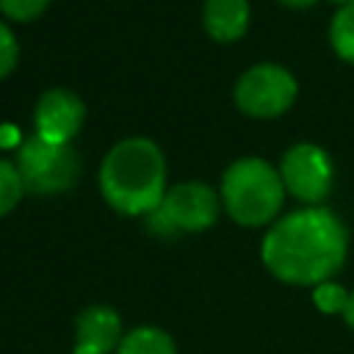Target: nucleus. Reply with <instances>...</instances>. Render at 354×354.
<instances>
[{"instance_id":"nucleus-1","label":"nucleus","mask_w":354,"mask_h":354,"mask_svg":"<svg viewBox=\"0 0 354 354\" xmlns=\"http://www.w3.org/2000/svg\"><path fill=\"white\" fill-rule=\"evenodd\" d=\"M348 252L343 221L318 205L279 216L260 243L263 266L288 285H321L332 279Z\"/></svg>"},{"instance_id":"nucleus-2","label":"nucleus","mask_w":354,"mask_h":354,"mask_svg":"<svg viewBox=\"0 0 354 354\" xmlns=\"http://www.w3.org/2000/svg\"><path fill=\"white\" fill-rule=\"evenodd\" d=\"M100 191L116 213L149 216L169 191L160 147L144 136L113 144L100 166Z\"/></svg>"},{"instance_id":"nucleus-3","label":"nucleus","mask_w":354,"mask_h":354,"mask_svg":"<svg viewBox=\"0 0 354 354\" xmlns=\"http://www.w3.org/2000/svg\"><path fill=\"white\" fill-rule=\"evenodd\" d=\"M285 194L288 191L282 185L279 169L263 158H241L230 163L218 191L221 207L241 227H263L277 221Z\"/></svg>"},{"instance_id":"nucleus-4","label":"nucleus","mask_w":354,"mask_h":354,"mask_svg":"<svg viewBox=\"0 0 354 354\" xmlns=\"http://www.w3.org/2000/svg\"><path fill=\"white\" fill-rule=\"evenodd\" d=\"M218 210H221V196L210 185L191 180V183L171 185L163 194L160 205L144 218L155 235L166 238V235L207 230L218 218Z\"/></svg>"},{"instance_id":"nucleus-5","label":"nucleus","mask_w":354,"mask_h":354,"mask_svg":"<svg viewBox=\"0 0 354 354\" xmlns=\"http://www.w3.org/2000/svg\"><path fill=\"white\" fill-rule=\"evenodd\" d=\"M14 163L33 194H61L72 188L80 171V158L69 144L44 141L36 133L19 144Z\"/></svg>"},{"instance_id":"nucleus-6","label":"nucleus","mask_w":354,"mask_h":354,"mask_svg":"<svg viewBox=\"0 0 354 354\" xmlns=\"http://www.w3.org/2000/svg\"><path fill=\"white\" fill-rule=\"evenodd\" d=\"M296 77L279 64L249 66L235 83V105L254 119L282 116L296 100Z\"/></svg>"},{"instance_id":"nucleus-7","label":"nucleus","mask_w":354,"mask_h":354,"mask_svg":"<svg viewBox=\"0 0 354 354\" xmlns=\"http://www.w3.org/2000/svg\"><path fill=\"white\" fill-rule=\"evenodd\" d=\"M277 169H279L285 191L304 205H318L321 199H326L332 180H335L332 158L326 155V149L310 141L293 144L282 155V163Z\"/></svg>"},{"instance_id":"nucleus-8","label":"nucleus","mask_w":354,"mask_h":354,"mask_svg":"<svg viewBox=\"0 0 354 354\" xmlns=\"http://www.w3.org/2000/svg\"><path fill=\"white\" fill-rule=\"evenodd\" d=\"M83 100L69 91V88H50L39 97L36 111H33V122H36V136H41L44 141H55V144H69L77 130L83 127Z\"/></svg>"},{"instance_id":"nucleus-9","label":"nucleus","mask_w":354,"mask_h":354,"mask_svg":"<svg viewBox=\"0 0 354 354\" xmlns=\"http://www.w3.org/2000/svg\"><path fill=\"white\" fill-rule=\"evenodd\" d=\"M122 337V318L108 304H91L75 321V354H111Z\"/></svg>"},{"instance_id":"nucleus-10","label":"nucleus","mask_w":354,"mask_h":354,"mask_svg":"<svg viewBox=\"0 0 354 354\" xmlns=\"http://www.w3.org/2000/svg\"><path fill=\"white\" fill-rule=\"evenodd\" d=\"M205 30L216 41H238L249 28V0H205Z\"/></svg>"},{"instance_id":"nucleus-11","label":"nucleus","mask_w":354,"mask_h":354,"mask_svg":"<svg viewBox=\"0 0 354 354\" xmlns=\"http://www.w3.org/2000/svg\"><path fill=\"white\" fill-rule=\"evenodd\" d=\"M116 354H177V348L169 332L158 326H136L122 337Z\"/></svg>"},{"instance_id":"nucleus-12","label":"nucleus","mask_w":354,"mask_h":354,"mask_svg":"<svg viewBox=\"0 0 354 354\" xmlns=\"http://www.w3.org/2000/svg\"><path fill=\"white\" fill-rule=\"evenodd\" d=\"M329 41H332V50L354 64V3L348 6H340L329 22Z\"/></svg>"},{"instance_id":"nucleus-13","label":"nucleus","mask_w":354,"mask_h":354,"mask_svg":"<svg viewBox=\"0 0 354 354\" xmlns=\"http://www.w3.org/2000/svg\"><path fill=\"white\" fill-rule=\"evenodd\" d=\"M25 191L28 188H25V180H22L17 163L0 160V216L11 213L19 205V199H22Z\"/></svg>"},{"instance_id":"nucleus-14","label":"nucleus","mask_w":354,"mask_h":354,"mask_svg":"<svg viewBox=\"0 0 354 354\" xmlns=\"http://www.w3.org/2000/svg\"><path fill=\"white\" fill-rule=\"evenodd\" d=\"M313 304H315L321 313H326V315L343 313L346 304H348V290H346L340 282L326 279V282H321V285L313 288Z\"/></svg>"},{"instance_id":"nucleus-15","label":"nucleus","mask_w":354,"mask_h":354,"mask_svg":"<svg viewBox=\"0 0 354 354\" xmlns=\"http://www.w3.org/2000/svg\"><path fill=\"white\" fill-rule=\"evenodd\" d=\"M50 0H0V11L14 22H30L47 11Z\"/></svg>"},{"instance_id":"nucleus-16","label":"nucleus","mask_w":354,"mask_h":354,"mask_svg":"<svg viewBox=\"0 0 354 354\" xmlns=\"http://www.w3.org/2000/svg\"><path fill=\"white\" fill-rule=\"evenodd\" d=\"M17 55H19V44H17L14 33L8 30V25L0 22V80L6 75H11V69L17 66Z\"/></svg>"},{"instance_id":"nucleus-17","label":"nucleus","mask_w":354,"mask_h":354,"mask_svg":"<svg viewBox=\"0 0 354 354\" xmlns=\"http://www.w3.org/2000/svg\"><path fill=\"white\" fill-rule=\"evenodd\" d=\"M343 318H346V324L354 329V290L348 293V304H346V310H343Z\"/></svg>"},{"instance_id":"nucleus-18","label":"nucleus","mask_w":354,"mask_h":354,"mask_svg":"<svg viewBox=\"0 0 354 354\" xmlns=\"http://www.w3.org/2000/svg\"><path fill=\"white\" fill-rule=\"evenodd\" d=\"M282 6H288V8H310V6H315V0H279Z\"/></svg>"},{"instance_id":"nucleus-19","label":"nucleus","mask_w":354,"mask_h":354,"mask_svg":"<svg viewBox=\"0 0 354 354\" xmlns=\"http://www.w3.org/2000/svg\"><path fill=\"white\" fill-rule=\"evenodd\" d=\"M332 3H337V6H348V3H354V0H332Z\"/></svg>"}]
</instances>
